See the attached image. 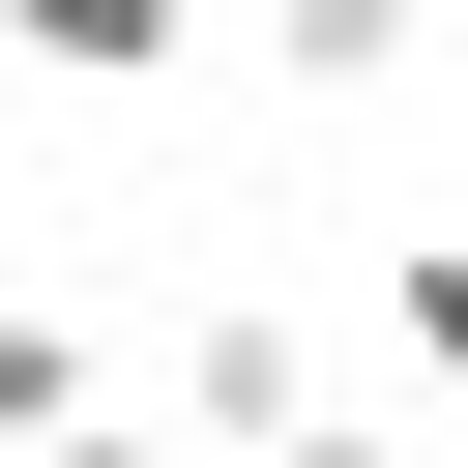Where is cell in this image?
Wrapping results in <instances>:
<instances>
[{
    "mask_svg": "<svg viewBox=\"0 0 468 468\" xmlns=\"http://www.w3.org/2000/svg\"><path fill=\"white\" fill-rule=\"evenodd\" d=\"M58 410H117V380H88V322H29V292H0V468H29Z\"/></svg>",
    "mask_w": 468,
    "mask_h": 468,
    "instance_id": "obj_4",
    "label": "cell"
},
{
    "mask_svg": "<svg viewBox=\"0 0 468 468\" xmlns=\"http://www.w3.org/2000/svg\"><path fill=\"white\" fill-rule=\"evenodd\" d=\"M0 58H29V88H176L205 0H0Z\"/></svg>",
    "mask_w": 468,
    "mask_h": 468,
    "instance_id": "obj_3",
    "label": "cell"
},
{
    "mask_svg": "<svg viewBox=\"0 0 468 468\" xmlns=\"http://www.w3.org/2000/svg\"><path fill=\"white\" fill-rule=\"evenodd\" d=\"M263 29V88H322V117H380L410 58H439V0H234Z\"/></svg>",
    "mask_w": 468,
    "mask_h": 468,
    "instance_id": "obj_2",
    "label": "cell"
},
{
    "mask_svg": "<svg viewBox=\"0 0 468 468\" xmlns=\"http://www.w3.org/2000/svg\"><path fill=\"white\" fill-rule=\"evenodd\" d=\"M380 351H410V380H468V234H410V263H380Z\"/></svg>",
    "mask_w": 468,
    "mask_h": 468,
    "instance_id": "obj_5",
    "label": "cell"
},
{
    "mask_svg": "<svg viewBox=\"0 0 468 468\" xmlns=\"http://www.w3.org/2000/svg\"><path fill=\"white\" fill-rule=\"evenodd\" d=\"M263 468H410V439H380V410H322V439H263Z\"/></svg>",
    "mask_w": 468,
    "mask_h": 468,
    "instance_id": "obj_7",
    "label": "cell"
},
{
    "mask_svg": "<svg viewBox=\"0 0 468 468\" xmlns=\"http://www.w3.org/2000/svg\"><path fill=\"white\" fill-rule=\"evenodd\" d=\"M29 468H205V410H58Z\"/></svg>",
    "mask_w": 468,
    "mask_h": 468,
    "instance_id": "obj_6",
    "label": "cell"
},
{
    "mask_svg": "<svg viewBox=\"0 0 468 468\" xmlns=\"http://www.w3.org/2000/svg\"><path fill=\"white\" fill-rule=\"evenodd\" d=\"M176 410H205V468H263V439H322V351H292L263 292H205V322H176Z\"/></svg>",
    "mask_w": 468,
    "mask_h": 468,
    "instance_id": "obj_1",
    "label": "cell"
}]
</instances>
